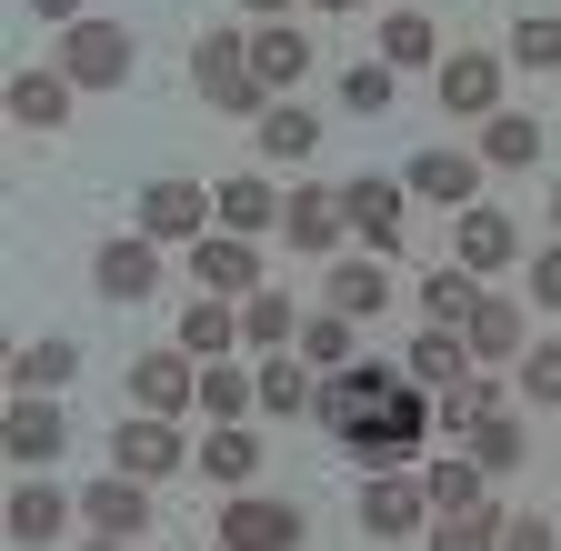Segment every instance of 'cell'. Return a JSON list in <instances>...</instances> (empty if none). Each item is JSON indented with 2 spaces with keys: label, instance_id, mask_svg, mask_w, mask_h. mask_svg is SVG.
Returning <instances> with one entry per match:
<instances>
[{
  "label": "cell",
  "instance_id": "5",
  "mask_svg": "<svg viewBox=\"0 0 561 551\" xmlns=\"http://www.w3.org/2000/svg\"><path fill=\"white\" fill-rule=\"evenodd\" d=\"M311 512L280 502V492H231L221 502V551H301Z\"/></svg>",
  "mask_w": 561,
  "mask_h": 551
},
{
  "label": "cell",
  "instance_id": "16",
  "mask_svg": "<svg viewBox=\"0 0 561 551\" xmlns=\"http://www.w3.org/2000/svg\"><path fill=\"white\" fill-rule=\"evenodd\" d=\"M451 261H461V271H481V282H502V271L522 261V231H512V211L471 200V211H461V231H451Z\"/></svg>",
  "mask_w": 561,
  "mask_h": 551
},
{
  "label": "cell",
  "instance_id": "22",
  "mask_svg": "<svg viewBox=\"0 0 561 551\" xmlns=\"http://www.w3.org/2000/svg\"><path fill=\"white\" fill-rule=\"evenodd\" d=\"M251 71H261V91L280 101V91L311 71V31H301V21H251Z\"/></svg>",
  "mask_w": 561,
  "mask_h": 551
},
{
  "label": "cell",
  "instance_id": "11",
  "mask_svg": "<svg viewBox=\"0 0 561 551\" xmlns=\"http://www.w3.org/2000/svg\"><path fill=\"white\" fill-rule=\"evenodd\" d=\"M130 401H140V411H161V422L201 411V361L181 352V341H171V352H140V361H130Z\"/></svg>",
  "mask_w": 561,
  "mask_h": 551
},
{
  "label": "cell",
  "instance_id": "4",
  "mask_svg": "<svg viewBox=\"0 0 561 551\" xmlns=\"http://www.w3.org/2000/svg\"><path fill=\"white\" fill-rule=\"evenodd\" d=\"M60 71L81 81V91H121V81L140 71V41H130L121 21H70V31H60Z\"/></svg>",
  "mask_w": 561,
  "mask_h": 551
},
{
  "label": "cell",
  "instance_id": "47",
  "mask_svg": "<svg viewBox=\"0 0 561 551\" xmlns=\"http://www.w3.org/2000/svg\"><path fill=\"white\" fill-rule=\"evenodd\" d=\"M81 551H130V541H111V531H91V541H81Z\"/></svg>",
  "mask_w": 561,
  "mask_h": 551
},
{
  "label": "cell",
  "instance_id": "33",
  "mask_svg": "<svg viewBox=\"0 0 561 551\" xmlns=\"http://www.w3.org/2000/svg\"><path fill=\"white\" fill-rule=\"evenodd\" d=\"M0 521H11V541H21V551H41V541H60L70 502L50 492V481H11V512H0Z\"/></svg>",
  "mask_w": 561,
  "mask_h": 551
},
{
  "label": "cell",
  "instance_id": "1",
  "mask_svg": "<svg viewBox=\"0 0 561 551\" xmlns=\"http://www.w3.org/2000/svg\"><path fill=\"white\" fill-rule=\"evenodd\" d=\"M191 81H201L210 111H231V120H261V111H271V91H261V71H251V31H201V41H191Z\"/></svg>",
  "mask_w": 561,
  "mask_h": 551
},
{
  "label": "cell",
  "instance_id": "29",
  "mask_svg": "<svg viewBox=\"0 0 561 551\" xmlns=\"http://www.w3.org/2000/svg\"><path fill=\"white\" fill-rule=\"evenodd\" d=\"M461 441H471V461H481L491 481H512V471L531 461V432H522V411H502V401H491V411H481V422H471Z\"/></svg>",
  "mask_w": 561,
  "mask_h": 551
},
{
  "label": "cell",
  "instance_id": "21",
  "mask_svg": "<svg viewBox=\"0 0 561 551\" xmlns=\"http://www.w3.org/2000/svg\"><path fill=\"white\" fill-rule=\"evenodd\" d=\"M461 341H471V361H481V371L522 361V352H531V341H522V301H512V291H481V311L461 321Z\"/></svg>",
  "mask_w": 561,
  "mask_h": 551
},
{
  "label": "cell",
  "instance_id": "41",
  "mask_svg": "<svg viewBox=\"0 0 561 551\" xmlns=\"http://www.w3.org/2000/svg\"><path fill=\"white\" fill-rule=\"evenodd\" d=\"M512 371H522V401H541V411H561V331H551V341H531V352H522Z\"/></svg>",
  "mask_w": 561,
  "mask_h": 551
},
{
  "label": "cell",
  "instance_id": "28",
  "mask_svg": "<svg viewBox=\"0 0 561 551\" xmlns=\"http://www.w3.org/2000/svg\"><path fill=\"white\" fill-rule=\"evenodd\" d=\"M251 141H261V161H311V151H321V111H301L291 91H280V101L251 120Z\"/></svg>",
  "mask_w": 561,
  "mask_h": 551
},
{
  "label": "cell",
  "instance_id": "46",
  "mask_svg": "<svg viewBox=\"0 0 561 551\" xmlns=\"http://www.w3.org/2000/svg\"><path fill=\"white\" fill-rule=\"evenodd\" d=\"M241 11H251V21H280V11H291V0H241Z\"/></svg>",
  "mask_w": 561,
  "mask_h": 551
},
{
  "label": "cell",
  "instance_id": "30",
  "mask_svg": "<svg viewBox=\"0 0 561 551\" xmlns=\"http://www.w3.org/2000/svg\"><path fill=\"white\" fill-rule=\"evenodd\" d=\"M311 401H321V371L301 352H261V411H280V422H311Z\"/></svg>",
  "mask_w": 561,
  "mask_h": 551
},
{
  "label": "cell",
  "instance_id": "38",
  "mask_svg": "<svg viewBox=\"0 0 561 551\" xmlns=\"http://www.w3.org/2000/svg\"><path fill=\"white\" fill-rule=\"evenodd\" d=\"M81 371V341H21L11 352V391H60Z\"/></svg>",
  "mask_w": 561,
  "mask_h": 551
},
{
  "label": "cell",
  "instance_id": "9",
  "mask_svg": "<svg viewBox=\"0 0 561 551\" xmlns=\"http://www.w3.org/2000/svg\"><path fill=\"white\" fill-rule=\"evenodd\" d=\"M191 291L251 301V291H261V241H241V231H201V241H191Z\"/></svg>",
  "mask_w": 561,
  "mask_h": 551
},
{
  "label": "cell",
  "instance_id": "25",
  "mask_svg": "<svg viewBox=\"0 0 561 551\" xmlns=\"http://www.w3.org/2000/svg\"><path fill=\"white\" fill-rule=\"evenodd\" d=\"M401 371H411L421 391H432V401H442V391H461V381H471V341L432 321V331H421V341H411V352H401Z\"/></svg>",
  "mask_w": 561,
  "mask_h": 551
},
{
  "label": "cell",
  "instance_id": "42",
  "mask_svg": "<svg viewBox=\"0 0 561 551\" xmlns=\"http://www.w3.org/2000/svg\"><path fill=\"white\" fill-rule=\"evenodd\" d=\"M512 60H522V71H561V11H531L512 31Z\"/></svg>",
  "mask_w": 561,
  "mask_h": 551
},
{
  "label": "cell",
  "instance_id": "45",
  "mask_svg": "<svg viewBox=\"0 0 561 551\" xmlns=\"http://www.w3.org/2000/svg\"><path fill=\"white\" fill-rule=\"evenodd\" d=\"M31 11H41V21H60V31H70V21H91L81 0H31Z\"/></svg>",
  "mask_w": 561,
  "mask_h": 551
},
{
  "label": "cell",
  "instance_id": "26",
  "mask_svg": "<svg viewBox=\"0 0 561 551\" xmlns=\"http://www.w3.org/2000/svg\"><path fill=\"white\" fill-rule=\"evenodd\" d=\"M421 492H432V521H451V512H481L491 502V471L471 451H442V461H421Z\"/></svg>",
  "mask_w": 561,
  "mask_h": 551
},
{
  "label": "cell",
  "instance_id": "36",
  "mask_svg": "<svg viewBox=\"0 0 561 551\" xmlns=\"http://www.w3.org/2000/svg\"><path fill=\"white\" fill-rule=\"evenodd\" d=\"M481 161H491V171H531V161H541V120H531V111H491V120H481Z\"/></svg>",
  "mask_w": 561,
  "mask_h": 551
},
{
  "label": "cell",
  "instance_id": "15",
  "mask_svg": "<svg viewBox=\"0 0 561 551\" xmlns=\"http://www.w3.org/2000/svg\"><path fill=\"white\" fill-rule=\"evenodd\" d=\"M341 191H321V181H301V191H280V241L291 251H311V261H331L341 251Z\"/></svg>",
  "mask_w": 561,
  "mask_h": 551
},
{
  "label": "cell",
  "instance_id": "37",
  "mask_svg": "<svg viewBox=\"0 0 561 551\" xmlns=\"http://www.w3.org/2000/svg\"><path fill=\"white\" fill-rule=\"evenodd\" d=\"M241 341H251V352H291V341H301V311H291V291H251L241 301Z\"/></svg>",
  "mask_w": 561,
  "mask_h": 551
},
{
  "label": "cell",
  "instance_id": "24",
  "mask_svg": "<svg viewBox=\"0 0 561 551\" xmlns=\"http://www.w3.org/2000/svg\"><path fill=\"white\" fill-rule=\"evenodd\" d=\"M181 352L191 361H231V341H241V301H221V291H191V311H181Z\"/></svg>",
  "mask_w": 561,
  "mask_h": 551
},
{
  "label": "cell",
  "instance_id": "14",
  "mask_svg": "<svg viewBox=\"0 0 561 551\" xmlns=\"http://www.w3.org/2000/svg\"><path fill=\"white\" fill-rule=\"evenodd\" d=\"M401 200H411V191H401L391 171H362V181H341V221L362 231V251H391V241H401Z\"/></svg>",
  "mask_w": 561,
  "mask_h": 551
},
{
  "label": "cell",
  "instance_id": "10",
  "mask_svg": "<svg viewBox=\"0 0 561 551\" xmlns=\"http://www.w3.org/2000/svg\"><path fill=\"white\" fill-rule=\"evenodd\" d=\"M111 471H130V481H171V471H181V422H161V411H130V422H111Z\"/></svg>",
  "mask_w": 561,
  "mask_h": 551
},
{
  "label": "cell",
  "instance_id": "2",
  "mask_svg": "<svg viewBox=\"0 0 561 551\" xmlns=\"http://www.w3.org/2000/svg\"><path fill=\"white\" fill-rule=\"evenodd\" d=\"M432 422H442V411H432V391H421V381H401V391H391V401H381V411H371V422L351 432L341 451L362 461V471H411V451H421V432H432Z\"/></svg>",
  "mask_w": 561,
  "mask_h": 551
},
{
  "label": "cell",
  "instance_id": "7",
  "mask_svg": "<svg viewBox=\"0 0 561 551\" xmlns=\"http://www.w3.org/2000/svg\"><path fill=\"white\" fill-rule=\"evenodd\" d=\"M421 521H432L421 471H362V531H371V541H411Z\"/></svg>",
  "mask_w": 561,
  "mask_h": 551
},
{
  "label": "cell",
  "instance_id": "18",
  "mask_svg": "<svg viewBox=\"0 0 561 551\" xmlns=\"http://www.w3.org/2000/svg\"><path fill=\"white\" fill-rule=\"evenodd\" d=\"M442 111H461V120L502 111V50H451L442 60Z\"/></svg>",
  "mask_w": 561,
  "mask_h": 551
},
{
  "label": "cell",
  "instance_id": "12",
  "mask_svg": "<svg viewBox=\"0 0 561 551\" xmlns=\"http://www.w3.org/2000/svg\"><path fill=\"white\" fill-rule=\"evenodd\" d=\"M481 171H491V161L432 141V151H411V161H401V191H411V200H442V211H471V200H481Z\"/></svg>",
  "mask_w": 561,
  "mask_h": 551
},
{
  "label": "cell",
  "instance_id": "48",
  "mask_svg": "<svg viewBox=\"0 0 561 551\" xmlns=\"http://www.w3.org/2000/svg\"><path fill=\"white\" fill-rule=\"evenodd\" d=\"M311 11H362V0H311Z\"/></svg>",
  "mask_w": 561,
  "mask_h": 551
},
{
  "label": "cell",
  "instance_id": "6",
  "mask_svg": "<svg viewBox=\"0 0 561 551\" xmlns=\"http://www.w3.org/2000/svg\"><path fill=\"white\" fill-rule=\"evenodd\" d=\"M70 441V411L50 391H11V411H0V451H11V471H50Z\"/></svg>",
  "mask_w": 561,
  "mask_h": 551
},
{
  "label": "cell",
  "instance_id": "32",
  "mask_svg": "<svg viewBox=\"0 0 561 551\" xmlns=\"http://www.w3.org/2000/svg\"><path fill=\"white\" fill-rule=\"evenodd\" d=\"M291 352L311 361V371H341V361H362V321H351V311H301V341H291Z\"/></svg>",
  "mask_w": 561,
  "mask_h": 551
},
{
  "label": "cell",
  "instance_id": "23",
  "mask_svg": "<svg viewBox=\"0 0 561 551\" xmlns=\"http://www.w3.org/2000/svg\"><path fill=\"white\" fill-rule=\"evenodd\" d=\"M0 101H11V120H21V130H60V120H70V101H81V81L50 60V71H11V91H0Z\"/></svg>",
  "mask_w": 561,
  "mask_h": 551
},
{
  "label": "cell",
  "instance_id": "17",
  "mask_svg": "<svg viewBox=\"0 0 561 551\" xmlns=\"http://www.w3.org/2000/svg\"><path fill=\"white\" fill-rule=\"evenodd\" d=\"M210 221H221V211H210L201 181H151V191H140V231H151V241H201Z\"/></svg>",
  "mask_w": 561,
  "mask_h": 551
},
{
  "label": "cell",
  "instance_id": "44",
  "mask_svg": "<svg viewBox=\"0 0 561 551\" xmlns=\"http://www.w3.org/2000/svg\"><path fill=\"white\" fill-rule=\"evenodd\" d=\"M502 551H561V531H551L541 512H512V521H502Z\"/></svg>",
  "mask_w": 561,
  "mask_h": 551
},
{
  "label": "cell",
  "instance_id": "43",
  "mask_svg": "<svg viewBox=\"0 0 561 551\" xmlns=\"http://www.w3.org/2000/svg\"><path fill=\"white\" fill-rule=\"evenodd\" d=\"M522 291H531V311H561V241H541L522 261Z\"/></svg>",
  "mask_w": 561,
  "mask_h": 551
},
{
  "label": "cell",
  "instance_id": "49",
  "mask_svg": "<svg viewBox=\"0 0 561 551\" xmlns=\"http://www.w3.org/2000/svg\"><path fill=\"white\" fill-rule=\"evenodd\" d=\"M551 221H561V181H551Z\"/></svg>",
  "mask_w": 561,
  "mask_h": 551
},
{
  "label": "cell",
  "instance_id": "50",
  "mask_svg": "<svg viewBox=\"0 0 561 551\" xmlns=\"http://www.w3.org/2000/svg\"><path fill=\"white\" fill-rule=\"evenodd\" d=\"M210 551H221V541H210Z\"/></svg>",
  "mask_w": 561,
  "mask_h": 551
},
{
  "label": "cell",
  "instance_id": "13",
  "mask_svg": "<svg viewBox=\"0 0 561 551\" xmlns=\"http://www.w3.org/2000/svg\"><path fill=\"white\" fill-rule=\"evenodd\" d=\"M321 301L351 311V321H381V311H391V261H381V251H331Z\"/></svg>",
  "mask_w": 561,
  "mask_h": 551
},
{
  "label": "cell",
  "instance_id": "20",
  "mask_svg": "<svg viewBox=\"0 0 561 551\" xmlns=\"http://www.w3.org/2000/svg\"><path fill=\"white\" fill-rule=\"evenodd\" d=\"M210 211H221V231H241V241H271V231H280V181L231 171L221 191H210Z\"/></svg>",
  "mask_w": 561,
  "mask_h": 551
},
{
  "label": "cell",
  "instance_id": "3",
  "mask_svg": "<svg viewBox=\"0 0 561 551\" xmlns=\"http://www.w3.org/2000/svg\"><path fill=\"white\" fill-rule=\"evenodd\" d=\"M411 371H391V361H341V371H321V401H311V422L331 432V441H351V432H362L371 422V411L401 391Z\"/></svg>",
  "mask_w": 561,
  "mask_h": 551
},
{
  "label": "cell",
  "instance_id": "35",
  "mask_svg": "<svg viewBox=\"0 0 561 551\" xmlns=\"http://www.w3.org/2000/svg\"><path fill=\"white\" fill-rule=\"evenodd\" d=\"M481 291H491V282H481V271H461V261H442V271H432V282H421V321H442V331H461V321L481 311Z\"/></svg>",
  "mask_w": 561,
  "mask_h": 551
},
{
  "label": "cell",
  "instance_id": "31",
  "mask_svg": "<svg viewBox=\"0 0 561 551\" xmlns=\"http://www.w3.org/2000/svg\"><path fill=\"white\" fill-rule=\"evenodd\" d=\"M381 60H391V71H442V31H432L421 0H401V11L381 21Z\"/></svg>",
  "mask_w": 561,
  "mask_h": 551
},
{
  "label": "cell",
  "instance_id": "40",
  "mask_svg": "<svg viewBox=\"0 0 561 551\" xmlns=\"http://www.w3.org/2000/svg\"><path fill=\"white\" fill-rule=\"evenodd\" d=\"M502 521H512V512H491V502H481V512H451V521L432 531V551H502Z\"/></svg>",
  "mask_w": 561,
  "mask_h": 551
},
{
  "label": "cell",
  "instance_id": "34",
  "mask_svg": "<svg viewBox=\"0 0 561 551\" xmlns=\"http://www.w3.org/2000/svg\"><path fill=\"white\" fill-rule=\"evenodd\" d=\"M251 411H261V371L201 361V422H251Z\"/></svg>",
  "mask_w": 561,
  "mask_h": 551
},
{
  "label": "cell",
  "instance_id": "27",
  "mask_svg": "<svg viewBox=\"0 0 561 551\" xmlns=\"http://www.w3.org/2000/svg\"><path fill=\"white\" fill-rule=\"evenodd\" d=\"M201 481L251 492V481H261V432H251V422H210V441H201Z\"/></svg>",
  "mask_w": 561,
  "mask_h": 551
},
{
  "label": "cell",
  "instance_id": "19",
  "mask_svg": "<svg viewBox=\"0 0 561 551\" xmlns=\"http://www.w3.org/2000/svg\"><path fill=\"white\" fill-rule=\"evenodd\" d=\"M81 521L111 531V541H140V531H151V481H130V471L91 481V492H81Z\"/></svg>",
  "mask_w": 561,
  "mask_h": 551
},
{
  "label": "cell",
  "instance_id": "39",
  "mask_svg": "<svg viewBox=\"0 0 561 551\" xmlns=\"http://www.w3.org/2000/svg\"><path fill=\"white\" fill-rule=\"evenodd\" d=\"M401 101V71H391V60H351V71H341V111H362V120H381Z\"/></svg>",
  "mask_w": 561,
  "mask_h": 551
},
{
  "label": "cell",
  "instance_id": "8",
  "mask_svg": "<svg viewBox=\"0 0 561 551\" xmlns=\"http://www.w3.org/2000/svg\"><path fill=\"white\" fill-rule=\"evenodd\" d=\"M91 291H101V301H151V291H161V241H151V231L101 241V251H91Z\"/></svg>",
  "mask_w": 561,
  "mask_h": 551
}]
</instances>
